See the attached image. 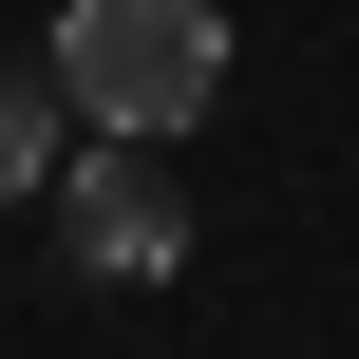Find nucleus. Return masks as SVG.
I'll list each match as a JSON object with an SVG mask.
<instances>
[{
    "label": "nucleus",
    "mask_w": 359,
    "mask_h": 359,
    "mask_svg": "<svg viewBox=\"0 0 359 359\" xmlns=\"http://www.w3.org/2000/svg\"><path fill=\"white\" fill-rule=\"evenodd\" d=\"M57 114H95V133H189L208 95H227V0H57Z\"/></svg>",
    "instance_id": "nucleus-1"
},
{
    "label": "nucleus",
    "mask_w": 359,
    "mask_h": 359,
    "mask_svg": "<svg viewBox=\"0 0 359 359\" xmlns=\"http://www.w3.org/2000/svg\"><path fill=\"white\" fill-rule=\"evenodd\" d=\"M57 151H76V133H57V76H0V208H38Z\"/></svg>",
    "instance_id": "nucleus-3"
},
{
    "label": "nucleus",
    "mask_w": 359,
    "mask_h": 359,
    "mask_svg": "<svg viewBox=\"0 0 359 359\" xmlns=\"http://www.w3.org/2000/svg\"><path fill=\"white\" fill-rule=\"evenodd\" d=\"M57 246H76V284H170L189 265V189H170V151L151 133H95V151H57Z\"/></svg>",
    "instance_id": "nucleus-2"
}]
</instances>
